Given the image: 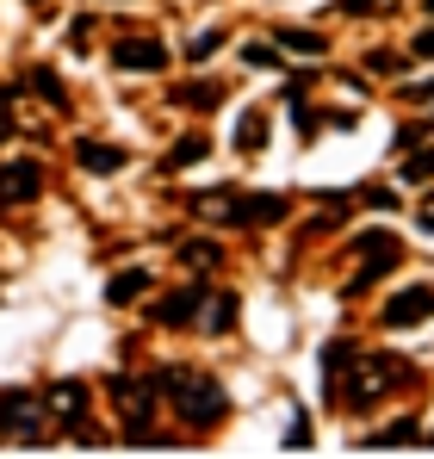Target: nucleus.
<instances>
[{
  "instance_id": "f257e3e1",
  "label": "nucleus",
  "mask_w": 434,
  "mask_h": 459,
  "mask_svg": "<svg viewBox=\"0 0 434 459\" xmlns=\"http://www.w3.org/2000/svg\"><path fill=\"white\" fill-rule=\"evenodd\" d=\"M161 391L174 397V410H180V422H193V429H217L223 416H230V391L205 373H161Z\"/></svg>"
},
{
  "instance_id": "f03ea898",
  "label": "nucleus",
  "mask_w": 434,
  "mask_h": 459,
  "mask_svg": "<svg viewBox=\"0 0 434 459\" xmlns=\"http://www.w3.org/2000/svg\"><path fill=\"white\" fill-rule=\"evenodd\" d=\"M193 212L223 218V224H236V230H261V224L286 218V199L280 193H193Z\"/></svg>"
},
{
  "instance_id": "7ed1b4c3",
  "label": "nucleus",
  "mask_w": 434,
  "mask_h": 459,
  "mask_svg": "<svg viewBox=\"0 0 434 459\" xmlns=\"http://www.w3.org/2000/svg\"><path fill=\"white\" fill-rule=\"evenodd\" d=\"M0 435H6V441H19V447H38V441H44V410H38V397H31V391L0 385Z\"/></svg>"
},
{
  "instance_id": "20e7f679",
  "label": "nucleus",
  "mask_w": 434,
  "mask_h": 459,
  "mask_svg": "<svg viewBox=\"0 0 434 459\" xmlns=\"http://www.w3.org/2000/svg\"><path fill=\"white\" fill-rule=\"evenodd\" d=\"M354 248L366 255V267L354 273V286H348V292H366L378 273H391V267L404 261V242H397V236H385V230H372V236H354Z\"/></svg>"
},
{
  "instance_id": "39448f33",
  "label": "nucleus",
  "mask_w": 434,
  "mask_h": 459,
  "mask_svg": "<svg viewBox=\"0 0 434 459\" xmlns=\"http://www.w3.org/2000/svg\"><path fill=\"white\" fill-rule=\"evenodd\" d=\"M429 316H434V286H404L397 299H385V310H378L385 329H410V323H429Z\"/></svg>"
},
{
  "instance_id": "423d86ee",
  "label": "nucleus",
  "mask_w": 434,
  "mask_h": 459,
  "mask_svg": "<svg viewBox=\"0 0 434 459\" xmlns=\"http://www.w3.org/2000/svg\"><path fill=\"white\" fill-rule=\"evenodd\" d=\"M391 379H404V367H397V360H360V373L348 379V385H354V391H348V410H366L378 391H397Z\"/></svg>"
},
{
  "instance_id": "0eeeda50",
  "label": "nucleus",
  "mask_w": 434,
  "mask_h": 459,
  "mask_svg": "<svg viewBox=\"0 0 434 459\" xmlns=\"http://www.w3.org/2000/svg\"><path fill=\"white\" fill-rule=\"evenodd\" d=\"M112 63L118 69H137V75H155V69H168V44L161 38H125L112 50Z\"/></svg>"
},
{
  "instance_id": "6e6552de",
  "label": "nucleus",
  "mask_w": 434,
  "mask_h": 459,
  "mask_svg": "<svg viewBox=\"0 0 434 459\" xmlns=\"http://www.w3.org/2000/svg\"><path fill=\"white\" fill-rule=\"evenodd\" d=\"M38 186H44V168H38L31 155L0 168V199H6V205H19V199H38Z\"/></svg>"
},
{
  "instance_id": "1a4fd4ad",
  "label": "nucleus",
  "mask_w": 434,
  "mask_h": 459,
  "mask_svg": "<svg viewBox=\"0 0 434 459\" xmlns=\"http://www.w3.org/2000/svg\"><path fill=\"white\" fill-rule=\"evenodd\" d=\"M199 305H205V286H180V292H168V299L155 305V323H161V329L193 323V316H199Z\"/></svg>"
},
{
  "instance_id": "9d476101",
  "label": "nucleus",
  "mask_w": 434,
  "mask_h": 459,
  "mask_svg": "<svg viewBox=\"0 0 434 459\" xmlns=\"http://www.w3.org/2000/svg\"><path fill=\"white\" fill-rule=\"evenodd\" d=\"M74 161H81L87 174H118V168H125V150H118V143H100V137H81V143H74Z\"/></svg>"
},
{
  "instance_id": "9b49d317",
  "label": "nucleus",
  "mask_w": 434,
  "mask_h": 459,
  "mask_svg": "<svg viewBox=\"0 0 434 459\" xmlns=\"http://www.w3.org/2000/svg\"><path fill=\"white\" fill-rule=\"evenodd\" d=\"M44 403H50L63 422H69V416H87V385L81 379H56L50 391H44Z\"/></svg>"
},
{
  "instance_id": "f8f14e48",
  "label": "nucleus",
  "mask_w": 434,
  "mask_h": 459,
  "mask_svg": "<svg viewBox=\"0 0 434 459\" xmlns=\"http://www.w3.org/2000/svg\"><path fill=\"white\" fill-rule=\"evenodd\" d=\"M174 106H187V112H217L223 106V87L217 81H187V87H174Z\"/></svg>"
},
{
  "instance_id": "ddd939ff",
  "label": "nucleus",
  "mask_w": 434,
  "mask_h": 459,
  "mask_svg": "<svg viewBox=\"0 0 434 459\" xmlns=\"http://www.w3.org/2000/svg\"><path fill=\"white\" fill-rule=\"evenodd\" d=\"M149 292V273L143 267H125V273H112L106 280V305H131V299H143Z\"/></svg>"
},
{
  "instance_id": "4468645a",
  "label": "nucleus",
  "mask_w": 434,
  "mask_h": 459,
  "mask_svg": "<svg viewBox=\"0 0 434 459\" xmlns=\"http://www.w3.org/2000/svg\"><path fill=\"white\" fill-rule=\"evenodd\" d=\"M25 87H31V93H38L44 106H56V112L69 106V87H63V75H56V69H44V63H38V69L25 75Z\"/></svg>"
},
{
  "instance_id": "2eb2a0df",
  "label": "nucleus",
  "mask_w": 434,
  "mask_h": 459,
  "mask_svg": "<svg viewBox=\"0 0 434 459\" xmlns=\"http://www.w3.org/2000/svg\"><path fill=\"white\" fill-rule=\"evenodd\" d=\"M236 150H242V155L267 150V112H242V125H236Z\"/></svg>"
},
{
  "instance_id": "dca6fc26",
  "label": "nucleus",
  "mask_w": 434,
  "mask_h": 459,
  "mask_svg": "<svg viewBox=\"0 0 434 459\" xmlns=\"http://www.w3.org/2000/svg\"><path fill=\"white\" fill-rule=\"evenodd\" d=\"M429 435H422V422H391V429H378L366 447H422Z\"/></svg>"
},
{
  "instance_id": "f3484780",
  "label": "nucleus",
  "mask_w": 434,
  "mask_h": 459,
  "mask_svg": "<svg viewBox=\"0 0 434 459\" xmlns=\"http://www.w3.org/2000/svg\"><path fill=\"white\" fill-rule=\"evenodd\" d=\"M317 360H323V379H329V385H342V373L354 367V342H329V348H323ZM329 385H323V391H329Z\"/></svg>"
},
{
  "instance_id": "a211bd4d",
  "label": "nucleus",
  "mask_w": 434,
  "mask_h": 459,
  "mask_svg": "<svg viewBox=\"0 0 434 459\" xmlns=\"http://www.w3.org/2000/svg\"><path fill=\"white\" fill-rule=\"evenodd\" d=\"M280 50H291V56H323L329 38H317V31H304V25H286V31H280Z\"/></svg>"
},
{
  "instance_id": "6ab92c4d",
  "label": "nucleus",
  "mask_w": 434,
  "mask_h": 459,
  "mask_svg": "<svg viewBox=\"0 0 434 459\" xmlns=\"http://www.w3.org/2000/svg\"><path fill=\"white\" fill-rule=\"evenodd\" d=\"M205 155H212V137H187V143L168 150V174H180V168H193V161H205Z\"/></svg>"
},
{
  "instance_id": "aec40b11",
  "label": "nucleus",
  "mask_w": 434,
  "mask_h": 459,
  "mask_svg": "<svg viewBox=\"0 0 434 459\" xmlns=\"http://www.w3.org/2000/svg\"><path fill=\"white\" fill-rule=\"evenodd\" d=\"M180 261H187V267H217V261H223V242H212V236L180 242Z\"/></svg>"
},
{
  "instance_id": "412c9836",
  "label": "nucleus",
  "mask_w": 434,
  "mask_h": 459,
  "mask_svg": "<svg viewBox=\"0 0 434 459\" xmlns=\"http://www.w3.org/2000/svg\"><path fill=\"white\" fill-rule=\"evenodd\" d=\"M217 50H223V31H199V38L187 44V56H193V63H205V56H217Z\"/></svg>"
},
{
  "instance_id": "4be33fe9",
  "label": "nucleus",
  "mask_w": 434,
  "mask_h": 459,
  "mask_svg": "<svg viewBox=\"0 0 434 459\" xmlns=\"http://www.w3.org/2000/svg\"><path fill=\"white\" fill-rule=\"evenodd\" d=\"M429 174H434V143H429V150H416L410 161H404V180H429Z\"/></svg>"
},
{
  "instance_id": "5701e85b",
  "label": "nucleus",
  "mask_w": 434,
  "mask_h": 459,
  "mask_svg": "<svg viewBox=\"0 0 434 459\" xmlns=\"http://www.w3.org/2000/svg\"><path fill=\"white\" fill-rule=\"evenodd\" d=\"M242 63H248V69H273V63H280V50H273V44H248V50H242Z\"/></svg>"
},
{
  "instance_id": "b1692460",
  "label": "nucleus",
  "mask_w": 434,
  "mask_h": 459,
  "mask_svg": "<svg viewBox=\"0 0 434 459\" xmlns=\"http://www.w3.org/2000/svg\"><path fill=\"white\" fill-rule=\"evenodd\" d=\"M360 199L372 205V212H397V193H391V186H366Z\"/></svg>"
},
{
  "instance_id": "393cba45",
  "label": "nucleus",
  "mask_w": 434,
  "mask_h": 459,
  "mask_svg": "<svg viewBox=\"0 0 434 459\" xmlns=\"http://www.w3.org/2000/svg\"><path fill=\"white\" fill-rule=\"evenodd\" d=\"M410 56H422V63H434V25H422V31L410 38Z\"/></svg>"
},
{
  "instance_id": "a878e982",
  "label": "nucleus",
  "mask_w": 434,
  "mask_h": 459,
  "mask_svg": "<svg viewBox=\"0 0 434 459\" xmlns=\"http://www.w3.org/2000/svg\"><path fill=\"white\" fill-rule=\"evenodd\" d=\"M230 323H236V299L223 292V299H217V305H212V329H230Z\"/></svg>"
},
{
  "instance_id": "bb28decb",
  "label": "nucleus",
  "mask_w": 434,
  "mask_h": 459,
  "mask_svg": "<svg viewBox=\"0 0 434 459\" xmlns=\"http://www.w3.org/2000/svg\"><path fill=\"white\" fill-rule=\"evenodd\" d=\"M13 137V87H0V143Z\"/></svg>"
},
{
  "instance_id": "cd10ccee",
  "label": "nucleus",
  "mask_w": 434,
  "mask_h": 459,
  "mask_svg": "<svg viewBox=\"0 0 434 459\" xmlns=\"http://www.w3.org/2000/svg\"><path fill=\"white\" fill-rule=\"evenodd\" d=\"M286 447H298V454H304V447H310V422H304V416H298V422H291V435H286Z\"/></svg>"
},
{
  "instance_id": "c85d7f7f",
  "label": "nucleus",
  "mask_w": 434,
  "mask_h": 459,
  "mask_svg": "<svg viewBox=\"0 0 434 459\" xmlns=\"http://www.w3.org/2000/svg\"><path fill=\"white\" fill-rule=\"evenodd\" d=\"M366 69H378V75H391V69H397V56H391V50H372V56H366Z\"/></svg>"
},
{
  "instance_id": "c756f323",
  "label": "nucleus",
  "mask_w": 434,
  "mask_h": 459,
  "mask_svg": "<svg viewBox=\"0 0 434 459\" xmlns=\"http://www.w3.org/2000/svg\"><path fill=\"white\" fill-rule=\"evenodd\" d=\"M342 6H348V13H385L391 0H342Z\"/></svg>"
},
{
  "instance_id": "7c9ffc66",
  "label": "nucleus",
  "mask_w": 434,
  "mask_h": 459,
  "mask_svg": "<svg viewBox=\"0 0 434 459\" xmlns=\"http://www.w3.org/2000/svg\"><path fill=\"white\" fill-rule=\"evenodd\" d=\"M410 100H434V81H422V87H410Z\"/></svg>"
},
{
  "instance_id": "2f4dec72",
  "label": "nucleus",
  "mask_w": 434,
  "mask_h": 459,
  "mask_svg": "<svg viewBox=\"0 0 434 459\" xmlns=\"http://www.w3.org/2000/svg\"><path fill=\"white\" fill-rule=\"evenodd\" d=\"M416 218H422V230H434V205H422V212H416Z\"/></svg>"
},
{
  "instance_id": "473e14b6",
  "label": "nucleus",
  "mask_w": 434,
  "mask_h": 459,
  "mask_svg": "<svg viewBox=\"0 0 434 459\" xmlns=\"http://www.w3.org/2000/svg\"><path fill=\"white\" fill-rule=\"evenodd\" d=\"M429 13H434V0H429Z\"/></svg>"
},
{
  "instance_id": "72a5a7b5",
  "label": "nucleus",
  "mask_w": 434,
  "mask_h": 459,
  "mask_svg": "<svg viewBox=\"0 0 434 459\" xmlns=\"http://www.w3.org/2000/svg\"><path fill=\"white\" fill-rule=\"evenodd\" d=\"M31 6H38V0H31Z\"/></svg>"
},
{
  "instance_id": "f704fd0d",
  "label": "nucleus",
  "mask_w": 434,
  "mask_h": 459,
  "mask_svg": "<svg viewBox=\"0 0 434 459\" xmlns=\"http://www.w3.org/2000/svg\"><path fill=\"white\" fill-rule=\"evenodd\" d=\"M429 441H434V435H429Z\"/></svg>"
}]
</instances>
